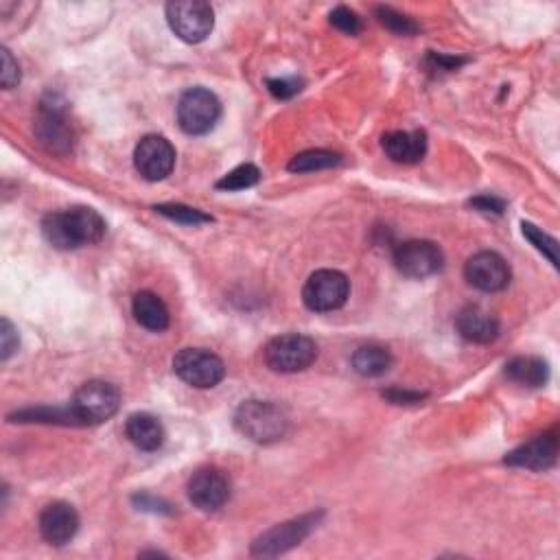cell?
I'll return each instance as SVG.
<instances>
[{
    "label": "cell",
    "instance_id": "cell-1",
    "mask_svg": "<svg viewBox=\"0 0 560 560\" xmlns=\"http://www.w3.org/2000/svg\"><path fill=\"white\" fill-rule=\"evenodd\" d=\"M42 235L57 250H77L103 239L105 219L88 206L57 210L44 217Z\"/></svg>",
    "mask_w": 560,
    "mask_h": 560
},
{
    "label": "cell",
    "instance_id": "cell-2",
    "mask_svg": "<svg viewBox=\"0 0 560 560\" xmlns=\"http://www.w3.org/2000/svg\"><path fill=\"white\" fill-rule=\"evenodd\" d=\"M235 425L245 438L259 445H270L287 434L289 420L287 414L270 401H248L237 410Z\"/></svg>",
    "mask_w": 560,
    "mask_h": 560
},
{
    "label": "cell",
    "instance_id": "cell-3",
    "mask_svg": "<svg viewBox=\"0 0 560 560\" xmlns=\"http://www.w3.org/2000/svg\"><path fill=\"white\" fill-rule=\"evenodd\" d=\"M315 357H318V346L311 337L300 333L278 335L265 346L267 368L280 372V375H294V372L307 370Z\"/></svg>",
    "mask_w": 560,
    "mask_h": 560
},
{
    "label": "cell",
    "instance_id": "cell-4",
    "mask_svg": "<svg viewBox=\"0 0 560 560\" xmlns=\"http://www.w3.org/2000/svg\"><path fill=\"white\" fill-rule=\"evenodd\" d=\"M81 425H99L110 420L121 407V392L108 381H88L75 392L70 403Z\"/></svg>",
    "mask_w": 560,
    "mask_h": 560
},
{
    "label": "cell",
    "instance_id": "cell-5",
    "mask_svg": "<svg viewBox=\"0 0 560 560\" xmlns=\"http://www.w3.org/2000/svg\"><path fill=\"white\" fill-rule=\"evenodd\" d=\"M173 372L193 388H215L226 377V366L215 353L204 348H182L173 357Z\"/></svg>",
    "mask_w": 560,
    "mask_h": 560
},
{
    "label": "cell",
    "instance_id": "cell-6",
    "mask_svg": "<svg viewBox=\"0 0 560 560\" xmlns=\"http://www.w3.org/2000/svg\"><path fill=\"white\" fill-rule=\"evenodd\" d=\"M167 20L171 31L189 44L204 42L215 27L213 7L202 0H178L167 5Z\"/></svg>",
    "mask_w": 560,
    "mask_h": 560
},
{
    "label": "cell",
    "instance_id": "cell-7",
    "mask_svg": "<svg viewBox=\"0 0 560 560\" xmlns=\"http://www.w3.org/2000/svg\"><path fill=\"white\" fill-rule=\"evenodd\" d=\"M221 116V103L206 88H189L178 101V123L191 136L208 134Z\"/></svg>",
    "mask_w": 560,
    "mask_h": 560
},
{
    "label": "cell",
    "instance_id": "cell-8",
    "mask_svg": "<svg viewBox=\"0 0 560 560\" xmlns=\"http://www.w3.org/2000/svg\"><path fill=\"white\" fill-rule=\"evenodd\" d=\"M350 296V280L337 270H320L309 276L302 289V302L315 313L335 311L346 305Z\"/></svg>",
    "mask_w": 560,
    "mask_h": 560
},
{
    "label": "cell",
    "instance_id": "cell-9",
    "mask_svg": "<svg viewBox=\"0 0 560 560\" xmlns=\"http://www.w3.org/2000/svg\"><path fill=\"white\" fill-rule=\"evenodd\" d=\"M394 265L403 276L423 280L442 270V265H445V254H442V250L434 241H425V239L405 241L401 245H396Z\"/></svg>",
    "mask_w": 560,
    "mask_h": 560
},
{
    "label": "cell",
    "instance_id": "cell-10",
    "mask_svg": "<svg viewBox=\"0 0 560 560\" xmlns=\"http://www.w3.org/2000/svg\"><path fill=\"white\" fill-rule=\"evenodd\" d=\"M318 515H307L294 521H285L274 525L272 530L263 532L259 539L252 543L254 556H278L289 552L291 547L300 545L318 525Z\"/></svg>",
    "mask_w": 560,
    "mask_h": 560
},
{
    "label": "cell",
    "instance_id": "cell-11",
    "mask_svg": "<svg viewBox=\"0 0 560 560\" xmlns=\"http://www.w3.org/2000/svg\"><path fill=\"white\" fill-rule=\"evenodd\" d=\"M35 136L40 145L49 149L51 154H68L73 149V125L60 103H42L40 112L35 116Z\"/></svg>",
    "mask_w": 560,
    "mask_h": 560
},
{
    "label": "cell",
    "instance_id": "cell-12",
    "mask_svg": "<svg viewBox=\"0 0 560 560\" xmlns=\"http://www.w3.org/2000/svg\"><path fill=\"white\" fill-rule=\"evenodd\" d=\"M136 171L149 182H160L171 175L175 167V149L165 136H145L134 151Z\"/></svg>",
    "mask_w": 560,
    "mask_h": 560
},
{
    "label": "cell",
    "instance_id": "cell-13",
    "mask_svg": "<svg viewBox=\"0 0 560 560\" xmlns=\"http://www.w3.org/2000/svg\"><path fill=\"white\" fill-rule=\"evenodd\" d=\"M189 499L193 501L195 508L204 512H215L224 508L226 501L230 499L228 475L221 469H215V466H208V469H200L193 473L189 480Z\"/></svg>",
    "mask_w": 560,
    "mask_h": 560
},
{
    "label": "cell",
    "instance_id": "cell-14",
    "mask_svg": "<svg viewBox=\"0 0 560 560\" xmlns=\"http://www.w3.org/2000/svg\"><path fill=\"white\" fill-rule=\"evenodd\" d=\"M464 276L475 289L493 294V291L508 287L510 267L504 256H499L497 252H477L466 261Z\"/></svg>",
    "mask_w": 560,
    "mask_h": 560
},
{
    "label": "cell",
    "instance_id": "cell-15",
    "mask_svg": "<svg viewBox=\"0 0 560 560\" xmlns=\"http://www.w3.org/2000/svg\"><path fill=\"white\" fill-rule=\"evenodd\" d=\"M556 458H558V434L552 429L528 442H523L521 447L506 455L504 462L508 466H517V469L547 471L556 464Z\"/></svg>",
    "mask_w": 560,
    "mask_h": 560
},
{
    "label": "cell",
    "instance_id": "cell-16",
    "mask_svg": "<svg viewBox=\"0 0 560 560\" xmlns=\"http://www.w3.org/2000/svg\"><path fill=\"white\" fill-rule=\"evenodd\" d=\"M79 530V515L77 510L66 504V501H53V504L46 506L40 515V534L42 539L62 547L75 539V534Z\"/></svg>",
    "mask_w": 560,
    "mask_h": 560
},
{
    "label": "cell",
    "instance_id": "cell-17",
    "mask_svg": "<svg viewBox=\"0 0 560 560\" xmlns=\"http://www.w3.org/2000/svg\"><path fill=\"white\" fill-rule=\"evenodd\" d=\"M455 329H458V333L466 342L490 344L499 337L501 324L490 311L471 305V307H464L458 313V318H455Z\"/></svg>",
    "mask_w": 560,
    "mask_h": 560
},
{
    "label": "cell",
    "instance_id": "cell-18",
    "mask_svg": "<svg viewBox=\"0 0 560 560\" xmlns=\"http://www.w3.org/2000/svg\"><path fill=\"white\" fill-rule=\"evenodd\" d=\"M385 156L399 165H416L427 154V134L414 132H388L381 140Z\"/></svg>",
    "mask_w": 560,
    "mask_h": 560
},
{
    "label": "cell",
    "instance_id": "cell-19",
    "mask_svg": "<svg viewBox=\"0 0 560 560\" xmlns=\"http://www.w3.org/2000/svg\"><path fill=\"white\" fill-rule=\"evenodd\" d=\"M125 436L140 451H158L165 445V427L151 414H132L125 423Z\"/></svg>",
    "mask_w": 560,
    "mask_h": 560
},
{
    "label": "cell",
    "instance_id": "cell-20",
    "mask_svg": "<svg viewBox=\"0 0 560 560\" xmlns=\"http://www.w3.org/2000/svg\"><path fill=\"white\" fill-rule=\"evenodd\" d=\"M132 311H134L136 322L140 326H145L147 331L160 333L169 326L167 305L156 294H151V291H140V294L134 296Z\"/></svg>",
    "mask_w": 560,
    "mask_h": 560
},
{
    "label": "cell",
    "instance_id": "cell-21",
    "mask_svg": "<svg viewBox=\"0 0 560 560\" xmlns=\"http://www.w3.org/2000/svg\"><path fill=\"white\" fill-rule=\"evenodd\" d=\"M506 377L525 388H543L550 381V366L541 357H515L506 364Z\"/></svg>",
    "mask_w": 560,
    "mask_h": 560
},
{
    "label": "cell",
    "instance_id": "cell-22",
    "mask_svg": "<svg viewBox=\"0 0 560 560\" xmlns=\"http://www.w3.org/2000/svg\"><path fill=\"white\" fill-rule=\"evenodd\" d=\"M350 361H353V368H355V372H359L361 377H381L392 368L390 350L377 346V344L357 348Z\"/></svg>",
    "mask_w": 560,
    "mask_h": 560
},
{
    "label": "cell",
    "instance_id": "cell-23",
    "mask_svg": "<svg viewBox=\"0 0 560 560\" xmlns=\"http://www.w3.org/2000/svg\"><path fill=\"white\" fill-rule=\"evenodd\" d=\"M14 423H46V425H81L73 407H29L9 416Z\"/></svg>",
    "mask_w": 560,
    "mask_h": 560
},
{
    "label": "cell",
    "instance_id": "cell-24",
    "mask_svg": "<svg viewBox=\"0 0 560 560\" xmlns=\"http://www.w3.org/2000/svg\"><path fill=\"white\" fill-rule=\"evenodd\" d=\"M340 162H342V156L335 154V151L309 149V151H302V154L291 158L289 171H294V173H311V171L331 169L335 165H340Z\"/></svg>",
    "mask_w": 560,
    "mask_h": 560
},
{
    "label": "cell",
    "instance_id": "cell-25",
    "mask_svg": "<svg viewBox=\"0 0 560 560\" xmlns=\"http://www.w3.org/2000/svg\"><path fill=\"white\" fill-rule=\"evenodd\" d=\"M259 180H261L259 169H256L254 165H241L237 169H232L228 175H224V178L217 182V189L219 191H245Z\"/></svg>",
    "mask_w": 560,
    "mask_h": 560
},
{
    "label": "cell",
    "instance_id": "cell-26",
    "mask_svg": "<svg viewBox=\"0 0 560 560\" xmlns=\"http://www.w3.org/2000/svg\"><path fill=\"white\" fill-rule=\"evenodd\" d=\"M154 210L162 217H169L184 226H197V224H208V221H213V217L202 213V210L184 206V204H158Z\"/></svg>",
    "mask_w": 560,
    "mask_h": 560
},
{
    "label": "cell",
    "instance_id": "cell-27",
    "mask_svg": "<svg viewBox=\"0 0 560 560\" xmlns=\"http://www.w3.org/2000/svg\"><path fill=\"white\" fill-rule=\"evenodd\" d=\"M375 11H377V18L381 25L399 35H414L420 29L410 16H405V14H401V11H396L392 7H377Z\"/></svg>",
    "mask_w": 560,
    "mask_h": 560
},
{
    "label": "cell",
    "instance_id": "cell-28",
    "mask_svg": "<svg viewBox=\"0 0 560 560\" xmlns=\"http://www.w3.org/2000/svg\"><path fill=\"white\" fill-rule=\"evenodd\" d=\"M523 235L528 239L536 250L543 252L552 265H558V241L550 235H545L541 228H536L530 221H523Z\"/></svg>",
    "mask_w": 560,
    "mask_h": 560
},
{
    "label": "cell",
    "instance_id": "cell-29",
    "mask_svg": "<svg viewBox=\"0 0 560 560\" xmlns=\"http://www.w3.org/2000/svg\"><path fill=\"white\" fill-rule=\"evenodd\" d=\"M331 25L335 29H340L342 33H350L355 35L361 31V18L355 14V11H350L348 7H337L331 11Z\"/></svg>",
    "mask_w": 560,
    "mask_h": 560
},
{
    "label": "cell",
    "instance_id": "cell-30",
    "mask_svg": "<svg viewBox=\"0 0 560 560\" xmlns=\"http://www.w3.org/2000/svg\"><path fill=\"white\" fill-rule=\"evenodd\" d=\"M267 88H270V92L276 99H291L302 90V81L298 77L267 79Z\"/></svg>",
    "mask_w": 560,
    "mask_h": 560
},
{
    "label": "cell",
    "instance_id": "cell-31",
    "mask_svg": "<svg viewBox=\"0 0 560 560\" xmlns=\"http://www.w3.org/2000/svg\"><path fill=\"white\" fill-rule=\"evenodd\" d=\"M0 57H3V70H0V84H3L5 90L16 88L20 84V66L18 62L11 57L9 49L0 51Z\"/></svg>",
    "mask_w": 560,
    "mask_h": 560
},
{
    "label": "cell",
    "instance_id": "cell-32",
    "mask_svg": "<svg viewBox=\"0 0 560 560\" xmlns=\"http://www.w3.org/2000/svg\"><path fill=\"white\" fill-rule=\"evenodd\" d=\"M18 350V333L7 318L0 322V359L7 361Z\"/></svg>",
    "mask_w": 560,
    "mask_h": 560
},
{
    "label": "cell",
    "instance_id": "cell-33",
    "mask_svg": "<svg viewBox=\"0 0 560 560\" xmlns=\"http://www.w3.org/2000/svg\"><path fill=\"white\" fill-rule=\"evenodd\" d=\"M469 204L480 210V213H495V215H501L506 208V202L499 200V197H495V195H480V197H475V200H471Z\"/></svg>",
    "mask_w": 560,
    "mask_h": 560
},
{
    "label": "cell",
    "instance_id": "cell-34",
    "mask_svg": "<svg viewBox=\"0 0 560 560\" xmlns=\"http://www.w3.org/2000/svg\"><path fill=\"white\" fill-rule=\"evenodd\" d=\"M427 394L423 392H407V390H388L383 392V399H388L396 405H412V403H420L425 399Z\"/></svg>",
    "mask_w": 560,
    "mask_h": 560
},
{
    "label": "cell",
    "instance_id": "cell-35",
    "mask_svg": "<svg viewBox=\"0 0 560 560\" xmlns=\"http://www.w3.org/2000/svg\"><path fill=\"white\" fill-rule=\"evenodd\" d=\"M134 504L138 506V510H151V512H171L167 501L156 499L151 495H134Z\"/></svg>",
    "mask_w": 560,
    "mask_h": 560
},
{
    "label": "cell",
    "instance_id": "cell-36",
    "mask_svg": "<svg viewBox=\"0 0 560 560\" xmlns=\"http://www.w3.org/2000/svg\"><path fill=\"white\" fill-rule=\"evenodd\" d=\"M429 62L434 64V66H431L434 70H455L460 64H464V60H455V57L436 55V53L429 55Z\"/></svg>",
    "mask_w": 560,
    "mask_h": 560
}]
</instances>
